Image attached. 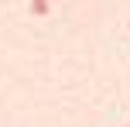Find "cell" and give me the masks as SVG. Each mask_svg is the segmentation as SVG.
Returning <instances> with one entry per match:
<instances>
[{
	"mask_svg": "<svg viewBox=\"0 0 130 127\" xmlns=\"http://www.w3.org/2000/svg\"><path fill=\"white\" fill-rule=\"evenodd\" d=\"M48 10H52V0H31V14H38V17H45Z\"/></svg>",
	"mask_w": 130,
	"mask_h": 127,
	"instance_id": "1",
	"label": "cell"
},
{
	"mask_svg": "<svg viewBox=\"0 0 130 127\" xmlns=\"http://www.w3.org/2000/svg\"><path fill=\"white\" fill-rule=\"evenodd\" d=\"M127 127H130V124H127Z\"/></svg>",
	"mask_w": 130,
	"mask_h": 127,
	"instance_id": "2",
	"label": "cell"
}]
</instances>
